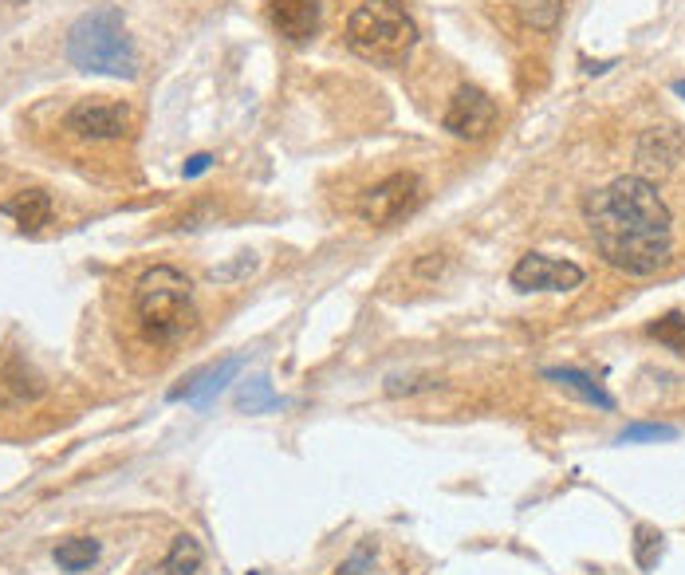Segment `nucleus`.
Wrapping results in <instances>:
<instances>
[{"instance_id": "obj_1", "label": "nucleus", "mask_w": 685, "mask_h": 575, "mask_svg": "<svg viewBox=\"0 0 685 575\" xmlns=\"http://www.w3.org/2000/svg\"><path fill=\"white\" fill-rule=\"evenodd\" d=\"M595 249L626 276H654L674 260V213L646 174H623L583 201Z\"/></svg>"}, {"instance_id": "obj_2", "label": "nucleus", "mask_w": 685, "mask_h": 575, "mask_svg": "<svg viewBox=\"0 0 685 575\" xmlns=\"http://www.w3.org/2000/svg\"><path fill=\"white\" fill-rule=\"evenodd\" d=\"M130 308L142 335L158 347H174L197 327V304H193V280L174 264L146 268L130 288Z\"/></svg>"}, {"instance_id": "obj_3", "label": "nucleus", "mask_w": 685, "mask_h": 575, "mask_svg": "<svg viewBox=\"0 0 685 575\" xmlns=\"http://www.w3.org/2000/svg\"><path fill=\"white\" fill-rule=\"evenodd\" d=\"M343 40L371 64H402L418 44V24L406 0H347Z\"/></svg>"}, {"instance_id": "obj_4", "label": "nucleus", "mask_w": 685, "mask_h": 575, "mask_svg": "<svg viewBox=\"0 0 685 575\" xmlns=\"http://www.w3.org/2000/svg\"><path fill=\"white\" fill-rule=\"evenodd\" d=\"M67 60L79 71H99V75H134L138 56L126 36L123 12L115 4H99L83 12L71 32H67Z\"/></svg>"}, {"instance_id": "obj_5", "label": "nucleus", "mask_w": 685, "mask_h": 575, "mask_svg": "<svg viewBox=\"0 0 685 575\" xmlns=\"http://www.w3.org/2000/svg\"><path fill=\"white\" fill-rule=\"evenodd\" d=\"M138 127V115L130 103L119 99H79L67 107L63 115V130L75 142H91V146H107V142H126Z\"/></svg>"}, {"instance_id": "obj_6", "label": "nucleus", "mask_w": 685, "mask_h": 575, "mask_svg": "<svg viewBox=\"0 0 685 575\" xmlns=\"http://www.w3.org/2000/svg\"><path fill=\"white\" fill-rule=\"evenodd\" d=\"M422 197H426V190H422V178L414 170H394L359 193L355 213H359V221H367L374 229H386V225L410 217L422 205Z\"/></svg>"}, {"instance_id": "obj_7", "label": "nucleus", "mask_w": 685, "mask_h": 575, "mask_svg": "<svg viewBox=\"0 0 685 575\" xmlns=\"http://www.w3.org/2000/svg\"><path fill=\"white\" fill-rule=\"evenodd\" d=\"M500 119V107L497 99L481 87H457L445 115H441V127L457 138H469V142H481L489 130L497 127Z\"/></svg>"}, {"instance_id": "obj_8", "label": "nucleus", "mask_w": 685, "mask_h": 575, "mask_svg": "<svg viewBox=\"0 0 685 575\" xmlns=\"http://www.w3.org/2000/svg\"><path fill=\"white\" fill-rule=\"evenodd\" d=\"M583 284V268L571 260H556L544 253H528L512 268V288L520 292H571Z\"/></svg>"}, {"instance_id": "obj_9", "label": "nucleus", "mask_w": 685, "mask_h": 575, "mask_svg": "<svg viewBox=\"0 0 685 575\" xmlns=\"http://www.w3.org/2000/svg\"><path fill=\"white\" fill-rule=\"evenodd\" d=\"M268 20L276 28V36L304 44L319 32L323 20V4L319 0H268Z\"/></svg>"}, {"instance_id": "obj_10", "label": "nucleus", "mask_w": 685, "mask_h": 575, "mask_svg": "<svg viewBox=\"0 0 685 575\" xmlns=\"http://www.w3.org/2000/svg\"><path fill=\"white\" fill-rule=\"evenodd\" d=\"M563 8H567V0H497L500 20H508L520 32H536V36H548L560 28Z\"/></svg>"}, {"instance_id": "obj_11", "label": "nucleus", "mask_w": 685, "mask_h": 575, "mask_svg": "<svg viewBox=\"0 0 685 575\" xmlns=\"http://www.w3.org/2000/svg\"><path fill=\"white\" fill-rule=\"evenodd\" d=\"M237 371H241V359H225V363H217V367H209V371L193 375L186 386H174V390H170V398H174V402H182V398H186V402H193V406H201V410H205V406L225 390V383H229Z\"/></svg>"}, {"instance_id": "obj_12", "label": "nucleus", "mask_w": 685, "mask_h": 575, "mask_svg": "<svg viewBox=\"0 0 685 575\" xmlns=\"http://www.w3.org/2000/svg\"><path fill=\"white\" fill-rule=\"evenodd\" d=\"M4 213L20 225V229H28V233H36V229H44L48 221H52V213H56V205H52V193L44 190H20L12 193L8 201H4Z\"/></svg>"}, {"instance_id": "obj_13", "label": "nucleus", "mask_w": 685, "mask_h": 575, "mask_svg": "<svg viewBox=\"0 0 685 575\" xmlns=\"http://www.w3.org/2000/svg\"><path fill=\"white\" fill-rule=\"evenodd\" d=\"M201 564H205L201 540L189 536V532H182V536H174V544L166 548V556H162L146 575H197L201 572Z\"/></svg>"}, {"instance_id": "obj_14", "label": "nucleus", "mask_w": 685, "mask_h": 575, "mask_svg": "<svg viewBox=\"0 0 685 575\" xmlns=\"http://www.w3.org/2000/svg\"><path fill=\"white\" fill-rule=\"evenodd\" d=\"M638 162H642L646 170H650V166L674 170V166L682 162V138H678L674 130H646L642 142H638Z\"/></svg>"}, {"instance_id": "obj_15", "label": "nucleus", "mask_w": 685, "mask_h": 575, "mask_svg": "<svg viewBox=\"0 0 685 575\" xmlns=\"http://www.w3.org/2000/svg\"><path fill=\"white\" fill-rule=\"evenodd\" d=\"M544 379L563 386L567 394H575V398H583V402H591V406H599V410H615V398H611L599 383H591L583 371H575V367H552V371H544Z\"/></svg>"}, {"instance_id": "obj_16", "label": "nucleus", "mask_w": 685, "mask_h": 575, "mask_svg": "<svg viewBox=\"0 0 685 575\" xmlns=\"http://www.w3.org/2000/svg\"><path fill=\"white\" fill-rule=\"evenodd\" d=\"M56 564H60L63 572H87L95 560H99V540H91V536H71V540H63V544H56Z\"/></svg>"}, {"instance_id": "obj_17", "label": "nucleus", "mask_w": 685, "mask_h": 575, "mask_svg": "<svg viewBox=\"0 0 685 575\" xmlns=\"http://www.w3.org/2000/svg\"><path fill=\"white\" fill-rule=\"evenodd\" d=\"M646 331H650V339H658L662 347H670L674 355L685 359V312H666V316H658V320L650 323Z\"/></svg>"}, {"instance_id": "obj_18", "label": "nucleus", "mask_w": 685, "mask_h": 575, "mask_svg": "<svg viewBox=\"0 0 685 575\" xmlns=\"http://www.w3.org/2000/svg\"><path fill=\"white\" fill-rule=\"evenodd\" d=\"M276 406H280V398L264 379H252L237 394V410H249V414H264V410H276Z\"/></svg>"}, {"instance_id": "obj_19", "label": "nucleus", "mask_w": 685, "mask_h": 575, "mask_svg": "<svg viewBox=\"0 0 685 575\" xmlns=\"http://www.w3.org/2000/svg\"><path fill=\"white\" fill-rule=\"evenodd\" d=\"M658 556H662V532L650 528V524H638V532H634V560H638V568L650 572Z\"/></svg>"}, {"instance_id": "obj_20", "label": "nucleus", "mask_w": 685, "mask_h": 575, "mask_svg": "<svg viewBox=\"0 0 685 575\" xmlns=\"http://www.w3.org/2000/svg\"><path fill=\"white\" fill-rule=\"evenodd\" d=\"M670 438H678L674 426H626L623 434H619L623 446H634V442H670Z\"/></svg>"}, {"instance_id": "obj_21", "label": "nucleus", "mask_w": 685, "mask_h": 575, "mask_svg": "<svg viewBox=\"0 0 685 575\" xmlns=\"http://www.w3.org/2000/svg\"><path fill=\"white\" fill-rule=\"evenodd\" d=\"M371 564H374V552H371V548H359V552H355V556L343 564V575H359L363 568H371Z\"/></svg>"}, {"instance_id": "obj_22", "label": "nucleus", "mask_w": 685, "mask_h": 575, "mask_svg": "<svg viewBox=\"0 0 685 575\" xmlns=\"http://www.w3.org/2000/svg\"><path fill=\"white\" fill-rule=\"evenodd\" d=\"M209 166H213V158H209V154H193V158L186 162V178H197V174H205Z\"/></svg>"}, {"instance_id": "obj_23", "label": "nucleus", "mask_w": 685, "mask_h": 575, "mask_svg": "<svg viewBox=\"0 0 685 575\" xmlns=\"http://www.w3.org/2000/svg\"><path fill=\"white\" fill-rule=\"evenodd\" d=\"M674 91H678V95H685V79H678V83H674Z\"/></svg>"}]
</instances>
